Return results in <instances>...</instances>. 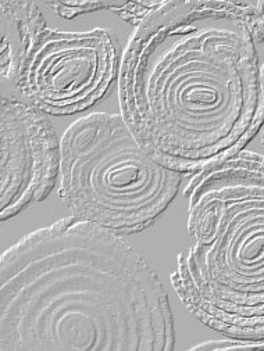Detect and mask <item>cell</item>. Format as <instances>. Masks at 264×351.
Wrapping results in <instances>:
<instances>
[{"label":"cell","instance_id":"1","mask_svg":"<svg viewBox=\"0 0 264 351\" xmlns=\"http://www.w3.org/2000/svg\"><path fill=\"white\" fill-rule=\"evenodd\" d=\"M257 3L160 2L120 66L121 115L170 167L196 173L245 149L264 120Z\"/></svg>","mask_w":264,"mask_h":351},{"label":"cell","instance_id":"2","mask_svg":"<svg viewBox=\"0 0 264 351\" xmlns=\"http://www.w3.org/2000/svg\"><path fill=\"white\" fill-rule=\"evenodd\" d=\"M167 290L119 233L77 217L0 260V351H171Z\"/></svg>","mask_w":264,"mask_h":351},{"label":"cell","instance_id":"3","mask_svg":"<svg viewBox=\"0 0 264 351\" xmlns=\"http://www.w3.org/2000/svg\"><path fill=\"white\" fill-rule=\"evenodd\" d=\"M184 196L195 243L171 274L180 300L227 337H264V156L242 150L196 172Z\"/></svg>","mask_w":264,"mask_h":351},{"label":"cell","instance_id":"4","mask_svg":"<svg viewBox=\"0 0 264 351\" xmlns=\"http://www.w3.org/2000/svg\"><path fill=\"white\" fill-rule=\"evenodd\" d=\"M60 147V199L73 217L119 235L152 226L182 184V172L158 158L121 114L82 117Z\"/></svg>","mask_w":264,"mask_h":351},{"label":"cell","instance_id":"5","mask_svg":"<svg viewBox=\"0 0 264 351\" xmlns=\"http://www.w3.org/2000/svg\"><path fill=\"white\" fill-rule=\"evenodd\" d=\"M120 66L112 31L46 28L28 51L13 86L40 112L70 115L100 101Z\"/></svg>","mask_w":264,"mask_h":351},{"label":"cell","instance_id":"6","mask_svg":"<svg viewBox=\"0 0 264 351\" xmlns=\"http://www.w3.org/2000/svg\"><path fill=\"white\" fill-rule=\"evenodd\" d=\"M62 147L42 112L16 97L0 104V218L45 200L60 177Z\"/></svg>","mask_w":264,"mask_h":351},{"label":"cell","instance_id":"7","mask_svg":"<svg viewBox=\"0 0 264 351\" xmlns=\"http://www.w3.org/2000/svg\"><path fill=\"white\" fill-rule=\"evenodd\" d=\"M46 28L43 13L35 2L0 0V75L3 84L14 85L28 51Z\"/></svg>","mask_w":264,"mask_h":351},{"label":"cell","instance_id":"8","mask_svg":"<svg viewBox=\"0 0 264 351\" xmlns=\"http://www.w3.org/2000/svg\"><path fill=\"white\" fill-rule=\"evenodd\" d=\"M58 16L66 20H71L80 14L97 12V10H112L116 12L120 3L113 2H45Z\"/></svg>","mask_w":264,"mask_h":351},{"label":"cell","instance_id":"9","mask_svg":"<svg viewBox=\"0 0 264 351\" xmlns=\"http://www.w3.org/2000/svg\"><path fill=\"white\" fill-rule=\"evenodd\" d=\"M192 350H264V337L260 339H241L228 337L226 340H210L192 347Z\"/></svg>","mask_w":264,"mask_h":351},{"label":"cell","instance_id":"10","mask_svg":"<svg viewBox=\"0 0 264 351\" xmlns=\"http://www.w3.org/2000/svg\"><path fill=\"white\" fill-rule=\"evenodd\" d=\"M160 2H125L120 3L115 12L121 20L139 25Z\"/></svg>","mask_w":264,"mask_h":351},{"label":"cell","instance_id":"11","mask_svg":"<svg viewBox=\"0 0 264 351\" xmlns=\"http://www.w3.org/2000/svg\"><path fill=\"white\" fill-rule=\"evenodd\" d=\"M256 3H257V8H259V10L263 16V20H264V0H263V2H256Z\"/></svg>","mask_w":264,"mask_h":351},{"label":"cell","instance_id":"12","mask_svg":"<svg viewBox=\"0 0 264 351\" xmlns=\"http://www.w3.org/2000/svg\"><path fill=\"white\" fill-rule=\"evenodd\" d=\"M261 142H263V145H264V120H263V124H261Z\"/></svg>","mask_w":264,"mask_h":351}]
</instances>
